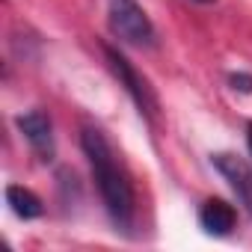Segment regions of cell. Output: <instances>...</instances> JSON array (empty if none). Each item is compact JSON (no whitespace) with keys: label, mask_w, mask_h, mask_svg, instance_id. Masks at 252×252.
<instances>
[{"label":"cell","mask_w":252,"mask_h":252,"mask_svg":"<svg viewBox=\"0 0 252 252\" xmlns=\"http://www.w3.org/2000/svg\"><path fill=\"white\" fill-rule=\"evenodd\" d=\"M80 149L89 160L98 196H101L113 225L122 231H131L134 220H137V193H134L128 172L119 166L113 146L107 143V137L98 128H83L80 131Z\"/></svg>","instance_id":"1"},{"label":"cell","mask_w":252,"mask_h":252,"mask_svg":"<svg viewBox=\"0 0 252 252\" xmlns=\"http://www.w3.org/2000/svg\"><path fill=\"white\" fill-rule=\"evenodd\" d=\"M199 225L214 237H228L237 225V211L225 199H205L199 208Z\"/></svg>","instance_id":"6"},{"label":"cell","mask_w":252,"mask_h":252,"mask_svg":"<svg viewBox=\"0 0 252 252\" xmlns=\"http://www.w3.org/2000/svg\"><path fill=\"white\" fill-rule=\"evenodd\" d=\"M211 163L214 169L228 181V187L234 190V196L240 199V205L249 211L252 217V166L246 160H240L237 155H228V152H220V155H211Z\"/></svg>","instance_id":"5"},{"label":"cell","mask_w":252,"mask_h":252,"mask_svg":"<svg viewBox=\"0 0 252 252\" xmlns=\"http://www.w3.org/2000/svg\"><path fill=\"white\" fill-rule=\"evenodd\" d=\"M6 205H9L12 214L21 217V220H36V217H42V211H45L42 199H39L33 190L21 187V184H9V187H6Z\"/></svg>","instance_id":"7"},{"label":"cell","mask_w":252,"mask_h":252,"mask_svg":"<svg viewBox=\"0 0 252 252\" xmlns=\"http://www.w3.org/2000/svg\"><path fill=\"white\" fill-rule=\"evenodd\" d=\"M246 146H249V155H252V122L246 125Z\"/></svg>","instance_id":"9"},{"label":"cell","mask_w":252,"mask_h":252,"mask_svg":"<svg viewBox=\"0 0 252 252\" xmlns=\"http://www.w3.org/2000/svg\"><path fill=\"white\" fill-rule=\"evenodd\" d=\"M107 27L119 42L131 45V48H155L158 42L155 24L137 0H110Z\"/></svg>","instance_id":"2"},{"label":"cell","mask_w":252,"mask_h":252,"mask_svg":"<svg viewBox=\"0 0 252 252\" xmlns=\"http://www.w3.org/2000/svg\"><path fill=\"white\" fill-rule=\"evenodd\" d=\"M228 83H231L234 92L252 95V74H246V71H234V74H228Z\"/></svg>","instance_id":"8"},{"label":"cell","mask_w":252,"mask_h":252,"mask_svg":"<svg viewBox=\"0 0 252 252\" xmlns=\"http://www.w3.org/2000/svg\"><path fill=\"white\" fill-rule=\"evenodd\" d=\"M101 51H104V60H107L110 71H113L116 80L125 86V92L134 98V104L140 107V113H143L146 119H155V116H158V98H155L149 80L131 65V60L125 57L119 48H113V45H101Z\"/></svg>","instance_id":"3"},{"label":"cell","mask_w":252,"mask_h":252,"mask_svg":"<svg viewBox=\"0 0 252 252\" xmlns=\"http://www.w3.org/2000/svg\"><path fill=\"white\" fill-rule=\"evenodd\" d=\"M15 125L39 160H54V125H51V116L45 110L21 113L15 119Z\"/></svg>","instance_id":"4"}]
</instances>
